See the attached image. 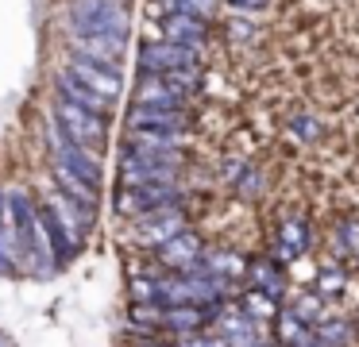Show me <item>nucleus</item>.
<instances>
[{
  "label": "nucleus",
  "mask_w": 359,
  "mask_h": 347,
  "mask_svg": "<svg viewBox=\"0 0 359 347\" xmlns=\"http://www.w3.org/2000/svg\"><path fill=\"white\" fill-rule=\"evenodd\" d=\"M70 35L86 39H128V12L120 0H74L70 4Z\"/></svg>",
  "instance_id": "f257e3e1"
},
{
  "label": "nucleus",
  "mask_w": 359,
  "mask_h": 347,
  "mask_svg": "<svg viewBox=\"0 0 359 347\" xmlns=\"http://www.w3.org/2000/svg\"><path fill=\"white\" fill-rule=\"evenodd\" d=\"M50 123H55V131L62 139H70L74 147H81V151H89V154H101L104 147H109V120L86 112V108H78V104L58 100L55 112H50Z\"/></svg>",
  "instance_id": "f03ea898"
},
{
  "label": "nucleus",
  "mask_w": 359,
  "mask_h": 347,
  "mask_svg": "<svg viewBox=\"0 0 359 347\" xmlns=\"http://www.w3.org/2000/svg\"><path fill=\"white\" fill-rule=\"evenodd\" d=\"M186 189L182 185H120L116 189V212L120 216H151L163 212V208H182Z\"/></svg>",
  "instance_id": "7ed1b4c3"
},
{
  "label": "nucleus",
  "mask_w": 359,
  "mask_h": 347,
  "mask_svg": "<svg viewBox=\"0 0 359 347\" xmlns=\"http://www.w3.org/2000/svg\"><path fill=\"white\" fill-rule=\"evenodd\" d=\"M50 158H55V170L66 177H78V182L86 185H101V158L89 151H81V147H74L70 139H62L55 131V123H50Z\"/></svg>",
  "instance_id": "20e7f679"
},
{
  "label": "nucleus",
  "mask_w": 359,
  "mask_h": 347,
  "mask_svg": "<svg viewBox=\"0 0 359 347\" xmlns=\"http://www.w3.org/2000/svg\"><path fill=\"white\" fill-rule=\"evenodd\" d=\"M201 50L194 46H178V43H143L140 46V74L163 77V74H178V69H197Z\"/></svg>",
  "instance_id": "39448f33"
},
{
  "label": "nucleus",
  "mask_w": 359,
  "mask_h": 347,
  "mask_svg": "<svg viewBox=\"0 0 359 347\" xmlns=\"http://www.w3.org/2000/svg\"><path fill=\"white\" fill-rule=\"evenodd\" d=\"M66 74L78 77L86 89H93L97 97H104L109 104H116L120 89H124V74H120V66H104V62L86 58V54H70V66H66Z\"/></svg>",
  "instance_id": "423d86ee"
},
{
  "label": "nucleus",
  "mask_w": 359,
  "mask_h": 347,
  "mask_svg": "<svg viewBox=\"0 0 359 347\" xmlns=\"http://www.w3.org/2000/svg\"><path fill=\"white\" fill-rule=\"evenodd\" d=\"M128 128L143 135H186L189 108H158V104H132Z\"/></svg>",
  "instance_id": "0eeeda50"
},
{
  "label": "nucleus",
  "mask_w": 359,
  "mask_h": 347,
  "mask_svg": "<svg viewBox=\"0 0 359 347\" xmlns=\"http://www.w3.org/2000/svg\"><path fill=\"white\" fill-rule=\"evenodd\" d=\"M182 231H189L186 212H182V208H163V212H151V216H140V220H135V243L158 251V247L170 243L174 236H182Z\"/></svg>",
  "instance_id": "6e6552de"
},
{
  "label": "nucleus",
  "mask_w": 359,
  "mask_h": 347,
  "mask_svg": "<svg viewBox=\"0 0 359 347\" xmlns=\"http://www.w3.org/2000/svg\"><path fill=\"white\" fill-rule=\"evenodd\" d=\"M201 259H205V243L194 231H182V236H174L170 243H163L155 251V262L166 274H189V270L201 266Z\"/></svg>",
  "instance_id": "1a4fd4ad"
},
{
  "label": "nucleus",
  "mask_w": 359,
  "mask_h": 347,
  "mask_svg": "<svg viewBox=\"0 0 359 347\" xmlns=\"http://www.w3.org/2000/svg\"><path fill=\"white\" fill-rule=\"evenodd\" d=\"M120 174L124 185H182V166H166L155 158H140V154H120Z\"/></svg>",
  "instance_id": "9d476101"
},
{
  "label": "nucleus",
  "mask_w": 359,
  "mask_h": 347,
  "mask_svg": "<svg viewBox=\"0 0 359 347\" xmlns=\"http://www.w3.org/2000/svg\"><path fill=\"white\" fill-rule=\"evenodd\" d=\"M158 35H163V43H178V46L201 50L205 39H209V23L189 20V15H158Z\"/></svg>",
  "instance_id": "9b49d317"
},
{
  "label": "nucleus",
  "mask_w": 359,
  "mask_h": 347,
  "mask_svg": "<svg viewBox=\"0 0 359 347\" xmlns=\"http://www.w3.org/2000/svg\"><path fill=\"white\" fill-rule=\"evenodd\" d=\"M55 89H58V100H66V104H78V108H86V112L101 116V120H109V116H112V104H109V100L97 97L93 89H86V85H81L78 77H70L66 69L58 74Z\"/></svg>",
  "instance_id": "f8f14e48"
},
{
  "label": "nucleus",
  "mask_w": 359,
  "mask_h": 347,
  "mask_svg": "<svg viewBox=\"0 0 359 347\" xmlns=\"http://www.w3.org/2000/svg\"><path fill=\"white\" fill-rule=\"evenodd\" d=\"M201 270L220 278V282H240V278H248V259L236 251H205Z\"/></svg>",
  "instance_id": "ddd939ff"
},
{
  "label": "nucleus",
  "mask_w": 359,
  "mask_h": 347,
  "mask_svg": "<svg viewBox=\"0 0 359 347\" xmlns=\"http://www.w3.org/2000/svg\"><path fill=\"white\" fill-rule=\"evenodd\" d=\"M135 104H158V108H186V97L170 89L163 77H151L143 74L140 85H135Z\"/></svg>",
  "instance_id": "4468645a"
},
{
  "label": "nucleus",
  "mask_w": 359,
  "mask_h": 347,
  "mask_svg": "<svg viewBox=\"0 0 359 347\" xmlns=\"http://www.w3.org/2000/svg\"><path fill=\"white\" fill-rule=\"evenodd\" d=\"M248 278H251V290L266 293V297H274V301L282 297V290H286V278H282V270L274 266L271 259H255V262H248Z\"/></svg>",
  "instance_id": "2eb2a0df"
},
{
  "label": "nucleus",
  "mask_w": 359,
  "mask_h": 347,
  "mask_svg": "<svg viewBox=\"0 0 359 347\" xmlns=\"http://www.w3.org/2000/svg\"><path fill=\"white\" fill-rule=\"evenodd\" d=\"M305 247H309V228H305L302 220H286L278 228V247H274V254H278L282 262H294L305 254Z\"/></svg>",
  "instance_id": "dca6fc26"
},
{
  "label": "nucleus",
  "mask_w": 359,
  "mask_h": 347,
  "mask_svg": "<svg viewBox=\"0 0 359 347\" xmlns=\"http://www.w3.org/2000/svg\"><path fill=\"white\" fill-rule=\"evenodd\" d=\"M240 313L248 316V320H255V324H271V320H278V301L266 297V293H259V290H248L240 297Z\"/></svg>",
  "instance_id": "f3484780"
},
{
  "label": "nucleus",
  "mask_w": 359,
  "mask_h": 347,
  "mask_svg": "<svg viewBox=\"0 0 359 347\" xmlns=\"http://www.w3.org/2000/svg\"><path fill=\"white\" fill-rule=\"evenodd\" d=\"M217 4L220 0H158L163 15H189V20H205V23L217 15Z\"/></svg>",
  "instance_id": "a211bd4d"
},
{
  "label": "nucleus",
  "mask_w": 359,
  "mask_h": 347,
  "mask_svg": "<svg viewBox=\"0 0 359 347\" xmlns=\"http://www.w3.org/2000/svg\"><path fill=\"white\" fill-rule=\"evenodd\" d=\"M128 324H132V332L158 336L163 332V305H132L128 308Z\"/></svg>",
  "instance_id": "6ab92c4d"
},
{
  "label": "nucleus",
  "mask_w": 359,
  "mask_h": 347,
  "mask_svg": "<svg viewBox=\"0 0 359 347\" xmlns=\"http://www.w3.org/2000/svg\"><path fill=\"white\" fill-rule=\"evenodd\" d=\"M344 285H348V274H344L340 266H325V270L317 274V290H320V297H325V301L340 297Z\"/></svg>",
  "instance_id": "aec40b11"
},
{
  "label": "nucleus",
  "mask_w": 359,
  "mask_h": 347,
  "mask_svg": "<svg viewBox=\"0 0 359 347\" xmlns=\"http://www.w3.org/2000/svg\"><path fill=\"white\" fill-rule=\"evenodd\" d=\"M317 339H325L328 347H348L351 343V328L344 320H320L317 324Z\"/></svg>",
  "instance_id": "412c9836"
},
{
  "label": "nucleus",
  "mask_w": 359,
  "mask_h": 347,
  "mask_svg": "<svg viewBox=\"0 0 359 347\" xmlns=\"http://www.w3.org/2000/svg\"><path fill=\"white\" fill-rule=\"evenodd\" d=\"M336 247H340L348 259H355L359 262V224H351V220H344L340 228H336Z\"/></svg>",
  "instance_id": "4be33fe9"
},
{
  "label": "nucleus",
  "mask_w": 359,
  "mask_h": 347,
  "mask_svg": "<svg viewBox=\"0 0 359 347\" xmlns=\"http://www.w3.org/2000/svg\"><path fill=\"white\" fill-rule=\"evenodd\" d=\"M290 131H294V135L302 139V143H313V139H317V135H320V131H325V128H320V123L313 120V116L297 112V116H290Z\"/></svg>",
  "instance_id": "5701e85b"
},
{
  "label": "nucleus",
  "mask_w": 359,
  "mask_h": 347,
  "mask_svg": "<svg viewBox=\"0 0 359 347\" xmlns=\"http://www.w3.org/2000/svg\"><path fill=\"white\" fill-rule=\"evenodd\" d=\"M232 8H243V12H259V8H266L271 0H228Z\"/></svg>",
  "instance_id": "b1692460"
}]
</instances>
